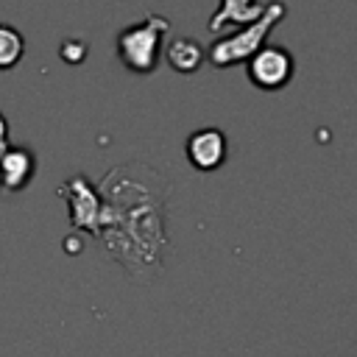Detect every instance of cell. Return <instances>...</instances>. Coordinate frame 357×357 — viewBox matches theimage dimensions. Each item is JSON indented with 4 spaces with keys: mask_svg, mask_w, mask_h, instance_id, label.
Masks as SVG:
<instances>
[{
    "mask_svg": "<svg viewBox=\"0 0 357 357\" xmlns=\"http://www.w3.org/2000/svg\"><path fill=\"white\" fill-rule=\"evenodd\" d=\"M170 184L142 162L112 167L100 184V231L106 251L134 276L148 282L162 268L167 248L165 201Z\"/></svg>",
    "mask_w": 357,
    "mask_h": 357,
    "instance_id": "obj_1",
    "label": "cell"
},
{
    "mask_svg": "<svg viewBox=\"0 0 357 357\" xmlns=\"http://www.w3.org/2000/svg\"><path fill=\"white\" fill-rule=\"evenodd\" d=\"M287 8L282 0H271L265 3V11L257 22L251 25H243L237 28L234 33H226L220 39H215L206 50V59L212 61V67L223 70V67H234V64H243L248 61L259 47H265V39L271 36V31L284 20Z\"/></svg>",
    "mask_w": 357,
    "mask_h": 357,
    "instance_id": "obj_2",
    "label": "cell"
},
{
    "mask_svg": "<svg viewBox=\"0 0 357 357\" xmlns=\"http://www.w3.org/2000/svg\"><path fill=\"white\" fill-rule=\"evenodd\" d=\"M170 31V20L148 14L142 22L128 25L117 33V59L134 75H151L162 59V39Z\"/></svg>",
    "mask_w": 357,
    "mask_h": 357,
    "instance_id": "obj_3",
    "label": "cell"
},
{
    "mask_svg": "<svg viewBox=\"0 0 357 357\" xmlns=\"http://www.w3.org/2000/svg\"><path fill=\"white\" fill-rule=\"evenodd\" d=\"M59 195L67 201L73 231H89L92 237H98V231H100V195H98V187L89 184L86 176H70L59 187Z\"/></svg>",
    "mask_w": 357,
    "mask_h": 357,
    "instance_id": "obj_4",
    "label": "cell"
},
{
    "mask_svg": "<svg viewBox=\"0 0 357 357\" xmlns=\"http://www.w3.org/2000/svg\"><path fill=\"white\" fill-rule=\"evenodd\" d=\"M245 70H248V81L254 86H259L265 92H276L290 84V78L296 73V61L287 47L265 45L245 61Z\"/></svg>",
    "mask_w": 357,
    "mask_h": 357,
    "instance_id": "obj_5",
    "label": "cell"
},
{
    "mask_svg": "<svg viewBox=\"0 0 357 357\" xmlns=\"http://www.w3.org/2000/svg\"><path fill=\"white\" fill-rule=\"evenodd\" d=\"M229 156V139L220 128H198L187 137V159L195 170L212 173L218 170Z\"/></svg>",
    "mask_w": 357,
    "mask_h": 357,
    "instance_id": "obj_6",
    "label": "cell"
},
{
    "mask_svg": "<svg viewBox=\"0 0 357 357\" xmlns=\"http://www.w3.org/2000/svg\"><path fill=\"white\" fill-rule=\"evenodd\" d=\"M36 173V156L25 145H8L0 156V187L3 192H20Z\"/></svg>",
    "mask_w": 357,
    "mask_h": 357,
    "instance_id": "obj_7",
    "label": "cell"
},
{
    "mask_svg": "<svg viewBox=\"0 0 357 357\" xmlns=\"http://www.w3.org/2000/svg\"><path fill=\"white\" fill-rule=\"evenodd\" d=\"M262 11L265 3L259 0H220L209 17V31H220L226 25H251L262 17Z\"/></svg>",
    "mask_w": 357,
    "mask_h": 357,
    "instance_id": "obj_8",
    "label": "cell"
},
{
    "mask_svg": "<svg viewBox=\"0 0 357 357\" xmlns=\"http://www.w3.org/2000/svg\"><path fill=\"white\" fill-rule=\"evenodd\" d=\"M165 59H167V64H170L173 73H178V75H192V73L201 70V64H204V59H206V50H204L195 39L178 36V39H173V42L167 45Z\"/></svg>",
    "mask_w": 357,
    "mask_h": 357,
    "instance_id": "obj_9",
    "label": "cell"
},
{
    "mask_svg": "<svg viewBox=\"0 0 357 357\" xmlns=\"http://www.w3.org/2000/svg\"><path fill=\"white\" fill-rule=\"evenodd\" d=\"M25 53V39L14 25L0 22V70H11L20 64Z\"/></svg>",
    "mask_w": 357,
    "mask_h": 357,
    "instance_id": "obj_10",
    "label": "cell"
},
{
    "mask_svg": "<svg viewBox=\"0 0 357 357\" xmlns=\"http://www.w3.org/2000/svg\"><path fill=\"white\" fill-rule=\"evenodd\" d=\"M8 148V123H6V114L0 112V156L6 153Z\"/></svg>",
    "mask_w": 357,
    "mask_h": 357,
    "instance_id": "obj_11",
    "label": "cell"
}]
</instances>
